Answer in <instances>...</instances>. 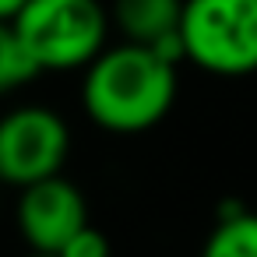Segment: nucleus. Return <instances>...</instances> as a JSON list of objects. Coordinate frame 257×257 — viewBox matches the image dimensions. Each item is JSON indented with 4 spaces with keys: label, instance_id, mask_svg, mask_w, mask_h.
<instances>
[{
    "label": "nucleus",
    "instance_id": "obj_1",
    "mask_svg": "<svg viewBox=\"0 0 257 257\" xmlns=\"http://www.w3.org/2000/svg\"><path fill=\"white\" fill-rule=\"evenodd\" d=\"M176 99V67L148 46H113L88 67L81 102L88 116L113 134H138L155 127Z\"/></svg>",
    "mask_w": 257,
    "mask_h": 257
},
{
    "label": "nucleus",
    "instance_id": "obj_2",
    "mask_svg": "<svg viewBox=\"0 0 257 257\" xmlns=\"http://www.w3.org/2000/svg\"><path fill=\"white\" fill-rule=\"evenodd\" d=\"M11 25L39 71L92 67L109 32L99 0H29Z\"/></svg>",
    "mask_w": 257,
    "mask_h": 257
},
{
    "label": "nucleus",
    "instance_id": "obj_3",
    "mask_svg": "<svg viewBox=\"0 0 257 257\" xmlns=\"http://www.w3.org/2000/svg\"><path fill=\"white\" fill-rule=\"evenodd\" d=\"M180 39L201 71L222 78L257 71V0H183Z\"/></svg>",
    "mask_w": 257,
    "mask_h": 257
},
{
    "label": "nucleus",
    "instance_id": "obj_4",
    "mask_svg": "<svg viewBox=\"0 0 257 257\" xmlns=\"http://www.w3.org/2000/svg\"><path fill=\"white\" fill-rule=\"evenodd\" d=\"M71 152V131L60 113L46 106H22L0 120V180L32 187L60 176Z\"/></svg>",
    "mask_w": 257,
    "mask_h": 257
},
{
    "label": "nucleus",
    "instance_id": "obj_5",
    "mask_svg": "<svg viewBox=\"0 0 257 257\" xmlns=\"http://www.w3.org/2000/svg\"><path fill=\"white\" fill-rule=\"evenodd\" d=\"M85 225H88V204L81 190L64 176L32 183L18 197V229L32 246V253L57 257Z\"/></svg>",
    "mask_w": 257,
    "mask_h": 257
},
{
    "label": "nucleus",
    "instance_id": "obj_6",
    "mask_svg": "<svg viewBox=\"0 0 257 257\" xmlns=\"http://www.w3.org/2000/svg\"><path fill=\"white\" fill-rule=\"evenodd\" d=\"M113 18L127 43L155 46L166 36L180 32L183 0H113Z\"/></svg>",
    "mask_w": 257,
    "mask_h": 257
},
{
    "label": "nucleus",
    "instance_id": "obj_7",
    "mask_svg": "<svg viewBox=\"0 0 257 257\" xmlns=\"http://www.w3.org/2000/svg\"><path fill=\"white\" fill-rule=\"evenodd\" d=\"M201 257H257V215L253 211H243L236 218H222Z\"/></svg>",
    "mask_w": 257,
    "mask_h": 257
},
{
    "label": "nucleus",
    "instance_id": "obj_8",
    "mask_svg": "<svg viewBox=\"0 0 257 257\" xmlns=\"http://www.w3.org/2000/svg\"><path fill=\"white\" fill-rule=\"evenodd\" d=\"M39 74V67L32 64L25 43L18 39L11 22H0V95L18 92L22 85H29Z\"/></svg>",
    "mask_w": 257,
    "mask_h": 257
},
{
    "label": "nucleus",
    "instance_id": "obj_9",
    "mask_svg": "<svg viewBox=\"0 0 257 257\" xmlns=\"http://www.w3.org/2000/svg\"><path fill=\"white\" fill-rule=\"evenodd\" d=\"M57 257H109V239L99 232V229H92V225H85Z\"/></svg>",
    "mask_w": 257,
    "mask_h": 257
},
{
    "label": "nucleus",
    "instance_id": "obj_10",
    "mask_svg": "<svg viewBox=\"0 0 257 257\" xmlns=\"http://www.w3.org/2000/svg\"><path fill=\"white\" fill-rule=\"evenodd\" d=\"M29 0H0V22H15Z\"/></svg>",
    "mask_w": 257,
    "mask_h": 257
},
{
    "label": "nucleus",
    "instance_id": "obj_11",
    "mask_svg": "<svg viewBox=\"0 0 257 257\" xmlns=\"http://www.w3.org/2000/svg\"><path fill=\"white\" fill-rule=\"evenodd\" d=\"M29 257H53V253H29Z\"/></svg>",
    "mask_w": 257,
    "mask_h": 257
}]
</instances>
